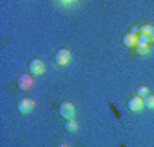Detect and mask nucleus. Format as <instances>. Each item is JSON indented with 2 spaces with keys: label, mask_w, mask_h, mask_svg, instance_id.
Here are the masks:
<instances>
[{
  "label": "nucleus",
  "mask_w": 154,
  "mask_h": 147,
  "mask_svg": "<svg viewBox=\"0 0 154 147\" xmlns=\"http://www.w3.org/2000/svg\"><path fill=\"white\" fill-rule=\"evenodd\" d=\"M72 60V53H70V50H67V48H58L55 51V63L58 67H65L69 65V62Z\"/></svg>",
  "instance_id": "nucleus-1"
},
{
  "label": "nucleus",
  "mask_w": 154,
  "mask_h": 147,
  "mask_svg": "<svg viewBox=\"0 0 154 147\" xmlns=\"http://www.w3.org/2000/svg\"><path fill=\"white\" fill-rule=\"evenodd\" d=\"M60 115L65 120H74L75 118V104L70 103V101L60 103Z\"/></svg>",
  "instance_id": "nucleus-2"
},
{
  "label": "nucleus",
  "mask_w": 154,
  "mask_h": 147,
  "mask_svg": "<svg viewBox=\"0 0 154 147\" xmlns=\"http://www.w3.org/2000/svg\"><path fill=\"white\" fill-rule=\"evenodd\" d=\"M33 86H34V79L31 74H22V75L17 77V87L21 91H29Z\"/></svg>",
  "instance_id": "nucleus-3"
},
{
  "label": "nucleus",
  "mask_w": 154,
  "mask_h": 147,
  "mask_svg": "<svg viewBox=\"0 0 154 147\" xmlns=\"http://www.w3.org/2000/svg\"><path fill=\"white\" fill-rule=\"evenodd\" d=\"M17 111L19 113H31L34 109V99L31 98H21L17 101Z\"/></svg>",
  "instance_id": "nucleus-4"
},
{
  "label": "nucleus",
  "mask_w": 154,
  "mask_h": 147,
  "mask_svg": "<svg viewBox=\"0 0 154 147\" xmlns=\"http://www.w3.org/2000/svg\"><path fill=\"white\" fill-rule=\"evenodd\" d=\"M45 70H46V65H45L43 60L33 58V60L29 62V72H31V75H41V74H45Z\"/></svg>",
  "instance_id": "nucleus-5"
},
{
  "label": "nucleus",
  "mask_w": 154,
  "mask_h": 147,
  "mask_svg": "<svg viewBox=\"0 0 154 147\" xmlns=\"http://www.w3.org/2000/svg\"><path fill=\"white\" fill-rule=\"evenodd\" d=\"M139 38H146L147 41H154V26L152 24H144L139 27Z\"/></svg>",
  "instance_id": "nucleus-6"
},
{
  "label": "nucleus",
  "mask_w": 154,
  "mask_h": 147,
  "mask_svg": "<svg viewBox=\"0 0 154 147\" xmlns=\"http://www.w3.org/2000/svg\"><path fill=\"white\" fill-rule=\"evenodd\" d=\"M127 106H128L130 111H140L142 108H146V106H144V99L140 98V96H134V98H130Z\"/></svg>",
  "instance_id": "nucleus-7"
},
{
  "label": "nucleus",
  "mask_w": 154,
  "mask_h": 147,
  "mask_svg": "<svg viewBox=\"0 0 154 147\" xmlns=\"http://www.w3.org/2000/svg\"><path fill=\"white\" fill-rule=\"evenodd\" d=\"M123 44L128 46V48L137 46V44H139V36H137V34H132V33H127L125 36H123Z\"/></svg>",
  "instance_id": "nucleus-8"
},
{
  "label": "nucleus",
  "mask_w": 154,
  "mask_h": 147,
  "mask_svg": "<svg viewBox=\"0 0 154 147\" xmlns=\"http://www.w3.org/2000/svg\"><path fill=\"white\" fill-rule=\"evenodd\" d=\"M137 55H139V57H146V55H149V46H147V44L139 43L137 44Z\"/></svg>",
  "instance_id": "nucleus-9"
},
{
  "label": "nucleus",
  "mask_w": 154,
  "mask_h": 147,
  "mask_svg": "<svg viewBox=\"0 0 154 147\" xmlns=\"http://www.w3.org/2000/svg\"><path fill=\"white\" fill-rule=\"evenodd\" d=\"M65 130L67 132H77V121L75 120H67L65 121Z\"/></svg>",
  "instance_id": "nucleus-10"
},
{
  "label": "nucleus",
  "mask_w": 154,
  "mask_h": 147,
  "mask_svg": "<svg viewBox=\"0 0 154 147\" xmlns=\"http://www.w3.org/2000/svg\"><path fill=\"white\" fill-rule=\"evenodd\" d=\"M135 93H137V96H140V98H146V96H149V89H147V86H139Z\"/></svg>",
  "instance_id": "nucleus-11"
},
{
  "label": "nucleus",
  "mask_w": 154,
  "mask_h": 147,
  "mask_svg": "<svg viewBox=\"0 0 154 147\" xmlns=\"http://www.w3.org/2000/svg\"><path fill=\"white\" fill-rule=\"evenodd\" d=\"M144 106H146V108L154 109V96H151V94L146 96V98H144Z\"/></svg>",
  "instance_id": "nucleus-12"
},
{
  "label": "nucleus",
  "mask_w": 154,
  "mask_h": 147,
  "mask_svg": "<svg viewBox=\"0 0 154 147\" xmlns=\"http://www.w3.org/2000/svg\"><path fill=\"white\" fill-rule=\"evenodd\" d=\"M58 147H69V145H65V144H60V145H58Z\"/></svg>",
  "instance_id": "nucleus-13"
}]
</instances>
